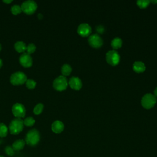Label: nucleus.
Returning <instances> with one entry per match:
<instances>
[{
  "instance_id": "obj_1",
  "label": "nucleus",
  "mask_w": 157,
  "mask_h": 157,
  "mask_svg": "<svg viewBox=\"0 0 157 157\" xmlns=\"http://www.w3.org/2000/svg\"><path fill=\"white\" fill-rule=\"evenodd\" d=\"M23 126V120L20 118H15L10 123L9 129L10 134L16 135L22 131Z\"/></svg>"
},
{
  "instance_id": "obj_2",
  "label": "nucleus",
  "mask_w": 157,
  "mask_h": 157,
  "mask_svg": "<svg viewBox=\"0 0 157 157\" xmlns=\"http://www.w3.org/2000/svg\"><path fill=\"white\" fill-rule=\"evenodd\" d=\"M40 140V134L36 129L29 130L25 137V142L30 146L36 145Z\"/></svg>"
},
{
  "instance_id": "obj_3",
  "label": "nucleus",
  "mask_w": 157,
  "mask_h": 157,
  "mask_svg": "<svg viewBox=\"0 0 157 157\" xmlns=\"http://www.w3.org/2000/svg\"><path fill=\"white\" fill-rule=\"evenodd\" d=\"M27 80L26 74L21 71H18L13 73L10 77V83L13 85H22Z\"/></svg>"
},
{
  "instance_id": "obj_4",
  "label": "nucleus",
  "mask_w": 157,
  "mask_h": 157,
  "mask_svg": "<svg viewBox=\"0 0 157 157\" xmlns=\"http://www.w3.org/2000/svg\"><path fill=\"white\" fill-rule=\"evenodd\" d=\"M156 101L157 99L153 94L147 93L142 97L141 100V104L145 109H149L155 105Z\"/></svg>"
},
{
  "instance_id": "obj_5",
  "label": "nucleus",
  "mask_w": 157,
  "mask_h": 157,
  "mask_svg": "<svg viewBox=\"0 0 157 157\" xmlns=\"http://www.w3.org/2000/svg\"><path fill=\"white\" fill-rule=\"evenodd\" d=\"M21 10L28 14H33L37 8V5L34 1L33 0H27L24 1L21 5Z\"/></svg>"
},
{
  "instance_id": "obj_6",
  "label": "nucleus",
  "mask_w": 157,
  "mask_h": 157,
  "mask_svg": "<svg viewBox=\"0 0 157 157\" xmlns=\"http://www.w3.org/2000/svg\"><path fill=\"white\" fill-rule=\"evenodd\" d=\"M67 85V80L63 75L58 76L54 80L53 82V86L57 91H63L66 90Z\"/></svg>"
},
{
  "instance_id": "obj_7",
  "label": "nucleus",
  "mask_w": 157,
  "mask_h": 157,
  "mask_svg": "<svg viewBox=\"0 0 157 157\" xmlns=\"http://www.w3.org/2000/svg\"><path fill=\"white\" fill-rule=\"evenodd\" d=\"M105 59L109 64L112 66H116L120 62V56L116 50H112L107 52L105 55Z\"/></svg>"
},
{
  "instance_id": "obj_8",
  "label": "nucleus",
  "mask_w": 157,
  "mask_h": 157,
  "mask_svg": "<svg viewBox=\"0 0 157 157\" xmlns=\"http://www.w3.org/2000/svg\"><path fill=\"white\" fill-rule=\"evenodd\" d=\"M12 112L13 115L16 118H23L26 113V109L25 106L21 103H15L12 107Z\"/></svg>"
},
{
  "instance_id": "obj_9",
  "label": "nucleus",
  "mask_w": 157,
  "mask_h": 157,
  "mask_svg": "<svg viewBox=\"0 0 157 157\" xmlns=\"http://www.w3.org/2000/svg\"><path fill=\"white\" fill-rule=\"evenodd\" d=\"M89 44L94 48H99L103 44L102 37L98 34H93L89 36L88 38Z\"/></svg>"
},
{
  "instance_id": "obj_10",
  "label": "nucleus",
  "mask_w": 157,
  "mask_h": 157,
  "mask_svg": "<svg viewBox=\"0 0 157 157\" xmlns=\"http://www.w3.org/2000/svg\"><path fill=\"white\" fill-rule=\"evenodd\" d=\"M19 61L21 65L25 67H29L33 64L32 57L29 54L26 52L23 53L20 55L19 58Z\"/></svg>"
},
{
  "instance_id": "obj_11",
  "label": "nucleus",
  "mask_w": 157,
  "mask_h": 157,
  "mask_svg": "<svg viewBox=\"0 0 157 157\" xmlns=\"http://www.w3.org/2000/svg\"><path fill=\"white\" fill-rule=\"evenodd\" d=\"M91 28L88 23H81L77 28L78 34L82 37H86L90 34Z\"/></svg>"
},
{
  "instance_id": "obj_12",
  "label": "nucleus",
  "mask_w": 157,
  "mask_h": 157,
  "mask_svg": "<svg viewBox=\"0 0 157 157\" xmlns=\"http://www.w3.org/2000/svg\"><path fill=\"white\" fill-rule=\"evenodd\" d=\"M68 84L70 87L75 90H79L82 86V82L78 77H72L70 78Z\"/></svg>"
},
{
  "instance_id": "obj_13",
  "label": "nucleus",
  "mask_w": 157,
  "mask_h": 157,
  "mask_svg": "<svg viewBox=\"0 0 157 157\" xmlns=\"http://www.w3.org/2000/svg\"><path fill=\"white\" fill-rule=\"evenodd\" d=\"M64 128V125L63 123L59 120L55 121L52 124V130L53 132L59 134L61 133Z\"/></svg>"
},
{
  "instance_id": "obj_14",
  "label": "nucleus",
  "mask_w": 157,
  "mask_h": 157,
  "mask_svg": "<svg viewBox=\"0 0 157 157\" xmlns=\"http://www.w3.org/2000/svg\"><path fill=\"white\" fill-rule=\"evenodd\" d=\"M145 68L146 67L145 64L143 62L140 61H135L132 65L133 70L137 73L143 72L145 70Z\"/></svg>"
},
{
  "instance_id": "obj_15",
  "label": "nucleus",
  "mask_w": 157,
  "mask_h": 157,
  "mask_svg": "<svg viewBox=\"0 0 157 157\" xmlns=\"http://www.w3.org/2000/svg\"><path fill=\"white\" fill-rule=\"evenodd\" d=\"M25 145V141L23 139H18L12 144V148L14 150L19 151L22 150Z\"/></svg>"
},
{
  "instance_id": "obj_16",
  "label": "nucleus",
  "mask_w": 157,
  "mask_h": 157,
  "mask_svg": "<svg viewBox=\"0 0 157 157\" xmlns=\"http://www.w3.org/2000/svg\"><path fill=\"white\" fill-rule=\"evenodd\" d=\"M15 49L18 53H24L26 50V44L23 41H17L14 44Z\"/></svg>"
},
{
  "instance_id": "obj_17",
  "label": "nucleus",
  "mask_w": 157,
  "mask_h": 157,
  "mask_svg": "<svg viewBox=\"0 0 157 157\" xmlns=\"http://www.w3.org/2000/svg\"><path fill=\"white\" fill-rule=\"evenodd\" d=\"M123 41L120 37H115L111 41V46L113 49H118L122 45Z\"/></svg>"
},
{
  "instance_id": "obj_18",
  "label": "nucleus",
  "mask_w": 157,
  "mask_h": 157,
  "mask_svg": "<svg viewBox=\"0 0 157 157\" xmlns=\"http://www.w3.org/2000/svg\"><path fill=\"white\" fill-rule=\"evenodd\" d=\"M61 71L63 75L65 77L71 74V72H72V67L68 64H64L61 67Z\"/></svg>"
},
{
  "instance_id": "obj_19",
  "label": "nucleus",
  "mask_w": 157,
  "mask_h": 157,
  "mask_svg": "<svg viewBox=\"0 0 157 157\" xmlns=\"http://www.w3.org/2000/svg\"><path fill=\"white\" fill-rule=\"evenodd\" d=\"M8 128L6 125L2 123H0V137H4L7 136Z\"/></svg>"
},
{
  "instance_id": "obj_20",
  "label": "nucleus",
  "mask_w": 157,
  "mask_h": 157,
  "mask_svg": "<svg viewBox=\"0 0 157 157\" xmlns=\"http://www.w3.org/2000/svg\"><path fill=\"white\" fill-rule=\"evenodd\" d=\"M11 12L13 14V15H17L20 13H21L22 12L21 10V6L18 5V4H14L11 7L10 9Z\"/></svg>"
},
{
  "instance_id": "obj_21",
  "label": "nucleus",
  "mask_w": 157,
  "mask_h": 157,
  "mask_svg": "<svg viewBox=\"0 0 157 157\" xmlns=\"http://www.w3.org/2000/svg\"><path fill=\"white\" fill-rule=\"evenodd\" d=\"M23 123L26 126H32L35 123V120L32 117H28L23 120Z\"/></svg>"
},
{
  "instance_id": "obj_22",
  "label": "nucleus",
  "mask_w": 157,
  "mask_h": 157,
  "mask_svg": "<svg viewBox=\"0 0 157 157\" xmlns=\"http://www.w3.org/2000/svg\"><path fill=\"white\" fill-rule=\"evenodd\" d=\"M44 109V105L42 103L37 104L33 109V112L36 115H39L42 113Z\"/></svg>"
},
{
  "instance_id": "obj_23",
  "label": "nucleus",
  "mask_w": 157,
  "mask_h": 157,
  "mask_svg": "<svg viewBox=\"0 0 157 157\" xmlns=\"http://www.w3.org/2000/svg\"><path fill=\"white\" fill-rule=\"evenodd\" d=\"M150 2V1H148V0H138V1H137V6L141 9L146 8L149 5Z\"/></svg>"
},
{
  "instance_id": "obj_24",
  "label": "nucleus",
  "mask_w": 157,
  "mask_h": 157,
  "mask_svg": "<svg viewBox=\"0 0 157 157\" xmlns=\"http://www.w3.org/2000/svg\"><path fill=\"white\" fill-rule=\"evenodd\" d=\"M25 83L26 86L28 89H34L36 86V82L33 79H27Z\"/></svg>"
},
{
  "instance_id": "obj_25",
  "label": "nucleus",
  "mask_w": 157,
  "mask_h": 157,
  "mask_svg": "<svg viewBox=\"0 0 157 157\" xmlns=\"http://www.w3.org/2000/svg\"><path fill=\"white\" fill-rule=\"evenodd\" d=\"M36 49V45L33 44V43H30L27 46H26V51H27V53L28 54H31V53H33L35 52Z\"/></svg>"
},
{
  "instance_id": "obj_26",
  "label": "nucleus",
  "mask_w": 157,
  "mask_h": 157,
  "mask_svg": "<svg viewBox=\"0 0 157 157\" xmlns=\"http://www.w3.org/2000/svg\"><path fill=\"white\" fill-rule=\"evenodd\" d=\"M4 151H5V153L7 155L11 156H13L14 155V153H15V150H13L12 147H10V146L6 147V148H4Z\"/></svg>"
},
{
  "instance_id": "obj_27",
  "label": "nucleus",
  "mask_w": 157,
  "mask_h": 157,
  "mask_svg": "<svg viewBox=\"0 0 157 157\" xmlns=\"http://www.w3.org/2000/svg\"><path fill=\"white\" fill-rule=\"evenodd\" d=\"M96 31H97V32H98V33L102 34V33H103L104 31V26H103L102 25H98V26H96Z\"/></svg>"
},
{
  "instance_id": "obj_28",
  "label": "nucleus",
  "mask_w": 157,
  "mask_h": 157,
  "mask_svg": "<svg viewBox=\"0 0 157 157\" xmlns=\"http://www.w3.org/2000/svg\"><path fill=\"white\" fill-rule=\"evenodd\" d=\"M153 93H154V96H155L156 97V98L157 99V87L154 90Z\"/></svg>"
},
{
  "instance_id": "obj_29",
  "label": "nucleus",
  "mask_w": 157,
  "mask_h": 157,
  "mask_svg": "<svg viewBox=\"0 0 157 157\" xmlns=\"http://www.w3.org/2000/svg\"><path fill=\"white\" fill-rule=\"evenodd\" d=\"M37 17H38V18L39 19H42V18H43V15L42 14V13H38L37 14Z\"/></svg>"
},
{
  "instance_id": "obj_30",
  "label": "nucleus",
  "mask_w": 157,
  "mask_h": 157,
  "mask_svg": "<svg viewBox=\"0 0 157 157\" xmlns=\"http://www.w3.org/2000/svg\"><path fill=\"white\" fill-rule=\"evenodd\" d=\"M3 2L5 3H10L12 2V0H3Z\"/></svg>"
},
{
  "instance_id": "obj_31",
  "label": "nucleus",
  "mask_w": 157,
  "mask_h": 157,
  "mask_svg": "<svg viewBox=\"0 0 157 157\" xmlns=\"http://www.w3.org/2000/svg\"><path fill=\"white\" fill-rule=\"evenodd\" d=\"M2 59L0 58V68L2 67Z\"/></svg>"
},
{
  "instance_id": "obj_32",
  "label": "nucleus",
  "mask_w": 157,
  "mask_h": 157,
  "mask_svg": "<svg viewBox=\"0 0 157 157\" xmlns=\"http://www.w3.org/2000/svg\"><path fill=\"white\" fill-rule=\"evenodd\" d=\"M150 2H153V3H154V4H155V3H156L157 2V0L156 1H150Z\"/></svg>"
},
{
  "instance_id": "obj_33",
  "label": "nucleus",
  "mask_w": 157,
  "mask_h": 157,
  "mask_svg": "<svg viewBox=\"0 0 157 157\" xmlns=\"http://www.w3.org/2000/svg\"><path fill=\"white\" fill-rule=\"evenodd\" d=\"M1 48H2V47H1V44H0V51H1Z\"/></svg>"
},
{
  "instance_id": "obj_34",
  "label": "nucleus",
  "mask_w": 157,
  "mask_h": 157,
  "mask_svg": "<svg viewBox=\"0 0 157 157\" xmlns=\"http://www.w3.org/2000/svg\"><path fill=\"white\" fill-rule=\"evenodd\" d=\"M0 157H4V156H0Z\"/></svg>"
}]
</instances>
